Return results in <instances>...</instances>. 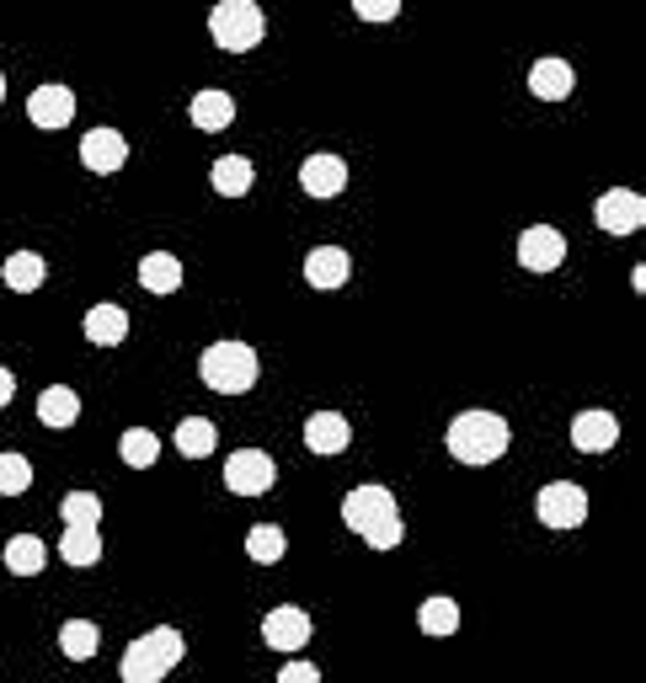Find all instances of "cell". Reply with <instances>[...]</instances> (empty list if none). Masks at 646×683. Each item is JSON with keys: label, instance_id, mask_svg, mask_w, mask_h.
I'll list each match as a JSON object with an SVG mask.
<instances>
[{"label": "cell", "instance_id": "6da1fadb", "mask_svg": "<svg viewBox=\"0 0 646 683\" xmlns=\"http://www.w3.org/2000/svg\"><path fill=\"white\" fill-rule=\"evenodd\" d=\"M342 524L353 529V535H364L369 550H396L400 545V513H396V497L385 491V486H353L347 497H342Z\"/></svg>", "mask_w": 646, "mask_h": 683}, {"label": "cell", "instance_id": "7a4b0ae2", "mask_svg": "<svg viewBox=\"0 0 646 683\" xmlns=\"http://www.w3.org/2000/svg\"><path fill=\"white\" fill-rule=\"evenodd\" d=\"M444 444H449V454H455L460 465H492V459L508 454L513 427H508L497 412H460L455 422H449Z\"/></svg>", "mask_w": 646, "mask_h": 683}, {"label": "cell", "instance_id": "3957f363", "mask_svg": "<svg viewBox=\"0 0 646 683\" xmlns=\"http://www.w3.org/2000/svg\"><path fill=\"white\" fill-rule=\"evenodd\" d=\"M187 641L177 624H155V630H145L139 641H128L124 662H118V673H124V683H160L177 662H183Z\"/></svg>", "mask_w": 646, "mask_h": 683}, {"label": "cell", "instance_id": "277c9868", "mask_svg": "<svg viewBox=\"0 0 646 683\" xmlns=\"http://www.w3.org/2000/svg\"><path fill=\"white\" fill-rule=\"evenodd\" d=\"M257 374H262V358L247 342H215V348H204V358H198V380L215 390V395H247L257 385Z\"/></svg>", "mask_w": 646, "mask_h": 683}, {"label": "cell", "instance_id": "5b68a950", "mask_svg": "<svg viewBox=\"0 0 646 683\" xmlns=\"http://www.w3.org/2000/svg\"><path fill=\"white\" fill-rule=\"evenodd\" d=\"M209 32H215L219 49L251 54L262 43V32H268V17H262L257 0H219L215 11H209Z\"/></svg>", "mask_w": 646, "mask_h": 683}, {"label": "cell", "instance_id": "8992f818", "mask_svg": "<svg viewBox=\"0 0 646 683\" xmlns=\"http://www.w3.org/2000/svg\"><path fill=\"white\" fill-rule=\"evenodd\" d=\"M534 513H540L545 529H583L587 524V491L577 486V480H551V486H540Z\"/></svg>", "mask_w": 646, "mask_h": 683}, {"label": "cell", "instance_id": "52a82bcc", "mask_svg": "<svg viewBox=\"0 0 646 683\" xmlns=\"http://www.w3.org/2000/svg\"><path fill=\"white\" fill-rule=\"evenodd\" d=\"M273 480H278V465H273V454H262V448H236L225 459V486L236 497H268Z\"/></svg>", "mask_w": 646, "mask_h": 683}, {"label": "cell", "instance_id": "ba28073f", "mask_svg": "<svg viewBox=\"0 0 646 683\" xmlns=\"http://www.w3.org/2000/svg\"><path fill=\"white\" fill-rule=\"evenodd\" d=\"M593 219H598L604 236H636L646 225V198L631 193V187H615V193H604V198L593 204Z\"/></svg>", "mask_w": 646, "mask_h": 683}, {"label": "cell", "instance_id": "9c48e42d", "mask_svg": "<svg viewBox=\"0 0 646 683\" xmlns=\"http://www.w3.org/2000/svg\"><path fill=\"white\" fill-rule=\"evenodd\" d=\"M124 161H128V139L118 134V128H92L86 139H81V166L86 172H96V177H113V172H124Z\"/></svg>", "mask_w": 646, "mask_h": 683}, {"label": "cell", "instance_id": "30bf717a", "mask_svg": "<svg viewBox=\"0 0 646 683\" xmlns=\"http://www.w3.org/2000/svg\"><path fill=\"white\" fill-rule=\"evenodd\" d=\"M561 257H566V236H561L555 225H534V230L519 236V262L529 272H555Z\"/></svg>", "mask_w": 646, "mask_h": 683}, {"label": "cell", "instance_id": "8fae6325", "mask_svg": "<svg viewBox=\"0 0 646 683\" xmlns=\"http://www.w3.org/2000/svg\"><path fill=\"white\" fill-rule=\"evenodd\" d=\"M28 118H32V128H64V123L75 118V91L60 86V81L38 86L28 96Z\"/></svg>", "mask_w": 646, "mask_h": 683}, {"label": "cell", "instance_id": "7c38bea8", "mask_svg": "<svg viewBox=\"0 0 646 683\" xmlns=\"http://www.w3.org/2000/svg\"><path fill=\"white\" fill-rule=\"evenodd\" d=\"M262 641H268L273 652H300V646L310 641V614L305 609H294V603L273 609V614L262 620Z\"/></svg>", "mask_w": 646, "mask_h": 683}, {"label": "cell", "instance_id": "4fadbf2b", "mask_svg": "<svg viewBox=\"0 0 646 683\" xmlns=\"http://www.w3.org/2000/svg\"><path fill=\"white\" fill-rule=\"evenodd\" d=\"M572 444L577 454H609L619 444V416L615 412H577L572 416Z\"/></svg>", "mask_w": 646, "mask_h": 683}, {"label": "cell", "instance_id": "5bb4252c", "mask_svg": "<svg viewBox=\"0 0 646 683\" xmlns=\"http://www.w3.org/2000/svg\"><path fill=\"white\" fill-rule=\"evenodd\" d=\"M353 278V257L342 246H315L305 257V283L310 289H342Z\"/></svg>", "mask_w": 646, "mask_h": 683}, {"label": "cell", "instance_id": "9a60e30c", "mask_svg": "<svg viewBox=\"0 0 646 683\" xmlns=\"http://www.w3.org/2000/svg\"><path fill=\"white\" fill-rule=\"evenodd\" d=\"M300 187H305L310 198H337L342 187H347V166H342V155H305V166H300Z\"/></svg>", "mask_w": 646, "mask_h": 683}, {"label": "cell", "instance_id": "2e32d148", "mask_svg": "<svg viewBox=\"0 0 646 683\" xmlns=\"http://www.w3.org/2000/svg\"><path fill=\"white\" fill-rule=\"evenodd\" d=\"M347 444H353V427H347V416L342 412H315L305 422V448L310 454H342Z\"/></svg>", "mask_w": 646, "mask_h": 683}, {"label": "cell", "instance_id": "e0dca14e", "mask_svg": "<svg viewBox=\"0 0 646 683\" xmlns=\"http://www.w3.org/2000/svg\"><path fill=\"white\" fill-rule=\"evenodd\" d=\"M187 118H192V128H204V134H219V128H230L236 123V96L230 91H198L192 96V107H187Z\"/></svg>", "mask_w": 646, "mask_h": 683}, {"label": "cell", "instance_id": "ac0fdd59", "mask_svg": "<svg viewBox=\"0 0 646 683\" xmlns=\"http://www.w3.org/2000/svg\"><path fill=\"white\" fill-rule=\"evenodd\" d=\"M124 337H128L124 304H92V310H86V342H96V348H118Z\"/></svg>", "mask_w": 646, "mask_h": 683}, {"label": "cell", "instance_id": "d6986e66", "mask_svg": "<svg viewBox=\"0 0 646 683\" xmlns=\"http://www.w3.org/2000/svg\"><path fill=\"white\" fill-rule=\"evenodd\" d=\"M75 416H81V395L70 385H49L38 395V422H43V427L64 433V427H75Z\"/></svg>", "mask_w": 646, "mask_h": 683}, {"label": "cell", "instance_id": "ffe728a7", "mask_svg": "<svg viewBox=\"0 0 646 683\" xmlns=\"http://www.w3.org/2000/svg\"><path fill=\"white\" fill-rule=\"evenodd\" d=\"M139 283L150 294H177L183 289V262L171 251H150V257H139Z\"/></svg>", "mask_w": 646, "mask_h": 683}, {"label": "cell", "instance_id": "44dd1931", "mask_svg": "<svg viewBox=\"0 0 646 683\" xmlns=\"http://www.w3.org/2000/svg\"><path fill=\"white\" fill-rule=\"evenodd\" d=\"M529 91H534L540 102L572 96V64L566 60H534V70H529Z\"/></svg>", "mask_w": 646, "mask_h": 683}, {"label": "cell", "instance_id": "7402d4cb", "mask_svg": "<svg viewBox=\"0 0 646 683\" xmlns=\"http://www.w3.org/2000/svg\"><path fill=\"white\" fill-rule=\"evenodd\" d=\"M0 278H6V289H17V294H32V289H43V278H49V262H43L38 251H11V257H6V268H0Z\"/></svg>", "mask_w": 646, "mask_h": 683}, {"label": "cell", "instance_id": "603a6c76", "mask_svg": "<svg viewBox=\"0 0 646 683\" xmlns=\"http://www.w3.org/2000/svg\"><path fill=\"white\" fill-rule=\"evenodd\" d=\"M209 177H215V193H219V198H241V193H251L257 172H251L247 155H219Z\"/></svg>", "mask_w": 646, "mask_h": 683}, {"label": "cell", "instance_id": "cb8c5ba5", "mask_svg": "<svg viewBox=\"0 0 646 683\" xmlns=\"http://www.w3.org/2000/svg\"><path fill=\"white\" fill-rule=\"evenodd\" d=\"M49 566V545L38 535H17L6 539V571H17V577H38Z\"/></svg>", "mask_w": 646, "mask_h": 683}, {"label": "cell", "instance_id": "d4e9b609", "mask_svg": "<svg viewBox=\"0 0 646 683\" xmlns=\"http://www.w3.org/2000/svg\"><path fill=\"white\" fill-rule=\"evenodd\" d=\"M417 624H423V635H455V630H460V603H455L449 593L423 598V609H417Z\"/></svg>", "mask_w": 646, "mask_h": 683}, {"label": "cell", "instance_id": "484cf974", "mask_svg": "<svg viewBox=\"0 0 646 683\" xmlns=\"http://www.w3.org/2000/svg\"><path fill=\"white\" fill-rule=\"evenodd\" d=\"M215 444H219V427L209 422V416H187V422H177V448H183L187 459L215 454Z\"/></svg>", "mask_w": 646, "mask_h": 683}, {"label": "cell", "instance_id": "4316f807", "mask_svg": "<svg viewBox=\"0 0 646 683\" xmlns=\"http://www.w3.org/2000/svg\"><path fill=\"white\" fill-rule=\"evenodd\" d=\"M247 556L257 566H278L283 556H289V535H283L278 524H257V529L247 535Z\"/></svg>", "mask_w": 646, "mask_h": 683}, {"label": "cell", "instance_id": "83f0119b", "mask_svg": "<svg viewBox=\"0 0 646 683\" xmlns=\"http://www.w3.org/2000/svg\"><path fill=\"white\" fill-rule=\"evenodd\" d=\"M96 641H102V635H96L92 620H64L60 624V652L70 656V662H92V656H96Z\"/></svg>", "mask_w": 646, "mask_h": 683}, {"label": "cell", "instance_id": "f1b7e54d", "mask_svg": "<svg viewBox=\"0 0 646 683\" xmlns=\"http://www.w3.org/2000/svg\"><path fill=\"white\" fill-rule=\"evenodd\" d=\"M118 454H124V465H134V470H150L155 459H160V438H155L150 427H128L124 438H118Z\"/></svg>", "mask_w": 646, "mask_h": 683}, {"label": "cell", "instance_id": "f546056e", "mask_svg": "<svg viewBox=\"0 0 646 683\" xmlns=\"http://www.w3.org/2000/svg\"><path fill=\"white\" fill-rule=\"evenodd\" d=\"M60 556L70 566H96L102 561V529H64Z\"/></svg>", "mask_w": 646, "mask_h": 683}, {"label": "cell", "instance_id": "4dcf8cb0", "mask_svg": "<svg viewBox=\"0 0 646 683\" xmlns=\"http://www.w3.org/2000/svg\"><path fill=\"white\" fill-rule=\"evenodd\" d=\"M60 518H64V529H96L102 524V497L96 491H70L60 503Z\"/></svg>", "mask_w": 646, "mask_h": 683}, {"label": "cell", "instance_id": "1f68e13d", "mask_svg": "<svg viewBox=\"0 0 646 683\" xmlns=\"http://www.w3.org/2000/svg\"><path fill=\"white\" fill-rule=\"evenodd\" d=\"M32 486V465L22 454H0V497H22Z\"/></svg>", "mask_w": 646, "mask_h": 683}, {"label": "cell", "instance_id": "d6a6232c", "mask_svg": "<svg viewBox=\"0 0 646 683\" xmlns=\"http://www.w3.org/2000/svg\"><path fill=\"white\" fill-rule=\"evenodd\" d=\"M353 11H358L364 22H396L400 17L396 0H353Z\"/></svg>", "mask_w": 646, "mask_h": 683}, {"label": "cell", "instance_id": "836d02e7", "mask_svg": "<svg viewBox=\"0 0 646 683\" xmlns=\"http://www.w3.org/2000/svg\"><path fill=\"white\" fill-rule=\"evenodd\" d=\"M278 683H321V668H310V662H289V668L278 673Z\"/></svg>", "mask_w": 646, "mask_h": 683}, {"label": "cell", "instance_id": "e575fe53", "mask_svg": "<svg viewBox=\"0 0 646 683\" xmlns=\"http://www.w3.org/2000/svg\"><path fill=\"white\" fill-rule=\"evenodd\" d=\"M11 395H17V380H11V369H0V406H6Z\"/></svg>", "mask_w": 646, "mask_h": 683}, {"label": "cell", "instance_id": "d590c367", "mask_svg": "<svg viewBox=\"0 0 646 683\" xmlns=\"http://www.w3.org/2000/svg\"><path fill=\"white\" fill-rule=\"evenodd\" d=\"M0 102H6V75H0Z\"/></svg>", "mask_w": 646, "mask_h": 683}]
</instances>
